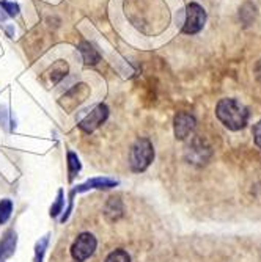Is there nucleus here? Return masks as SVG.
<instances>
[{"label": "nucleus", "mask_w": 261, "mask_h": 262, "mask_svg": "<svg viewBox=\"0 0 261 262\" xmlns=\"http://www.w3.org/2000/svg\"><path fill=\"white\" fill-rule=\"evenodd\" d=\"M7 33H8V36H13V33H14V29H13V27H7Z\"/></svg>", "instance_id": "nucleus-22"}, {"label": "nucleus", "mask_w": 261, "mask_h": 262, "mask_svg": "<svg viewBox=\"0 0 261 262\" xmlns=\"http://www.w3.org/2000/svg\"><path fill=\"white\" fill-rule=\"evenodd\" d=\"M79 51H81V54H82V57H84L85 64L93 66V64H96V63L101 60L99 52H98L96 49H94L93 44H90L88 41H82V42L79 44Z\"/></svg>", "instance_id": "nucleus-11"}, {"label": "nucleus", "mask_w": 261, "mask_h": 262, "mask_svg": "<svg viewBox=\"0 0 261 262\" xmlns=\"http://www.w3.org/2000/svg\"><path fill=\"white\" fill-rule=\"evenodd\" d=\"M154 159V148L148 138H138L129 151V166L134 173L145 171Z\"/></svg>", "instance_id": "nucleus-2"}, {"label": "nucleus", "mask_w": 261, "mask_h": 262, "mask_svg": "<svg viewBox=\"0 0 261 262\" xmlns=\"http://www.w3.org/2000/svg\"><path fill=\"white\" fill-rule=\"evenodd\" d=\"M0 262H5V259H4L2 256H0Z\"/></svg>", "instance_id": "nucleus-23"}, {"label": "nucleus", "mask_w": 261, "mask_h": 262, "mask_svg": "<svg viewBox=\"0 0 261 262\" xmlns=\"http://www.w3.org/2000/svg\"><path fill=\"white\" fill-rule=\"evenodd\" d=\"M217 120L230 130H241L249 121V110L236 99H222L216 107Z\"/></svg>", "instance_id": "nucleus-1"}, {"label": "nucleus", "mask_w": 261, "mask_h": 262, "mask_svg": "<svg viewBox=\"0 0 261 262\" xmlns=\"http://www.w3.org/2000/svg\"><path fill=\"white\" fill-rule=\"evenodd\" d=\"M123 213V204L118 198H110L107 206H106V215L109 220H118Z\"/></svg>", "instance_id": "nucleus-13"}, {"label": "nucleus", "mask_w": 261, "mask_h": 262, "mask_svg": "<svg viewBox=\"0 0 261 262\" xmlns=\"http://www.w3.org/2000/svg\"><path fill=\"white\" fill-rule=\"evenodd\" d=\"M81 168H82V165H81V160H79L77 154H74L73 151H69L68 152V174H69L68 179H69V182L77 176Z\"/></svg>", "instance_id": "nucleus-14"}, {"label": "nucleus", "mask_w": 261, "mask_h": 262, "mask_svg": "<svg viewBox=\"0 0 261 262\" xmlns=\"http://www.w3.org/2000/svg\"><path fill=\"white\" fill-rule=\"evenodd\" d=\"M109 116V108L106 104H98L94 105L85 116H82L79 120V127L85 132V134H91L93 130H96Z\"/></svg>", "instance_id": "nucleus-6"}, {"label": "nucleus", "mask_w": 261, "mask_h": 262, "mask_svg": "<svg viewBox=\"0 0 261 262\" xmlns=\"http://www.w3.org/2000/svg\"><path fill=\"white\" fill-rule=\"evenodd\" d=\"M68 63L66 61H63V60H58V61H55L54 64H52V68L47 71V74H49V79H51V82H52V85H55V83H58L66 74H68Z\"/></svg>", "instance_id": "nucleus-12"}, {"label": "nucleus", "mask_w": 261, "mask_h": 262, "mask_svg": "<svg viewBox=\"0 0 261 262\" xmlns=\"http://www.w3.org/2000/svg\"><path fill=\"white\" fill-rule=\"evenodd\" d=\"M96 245V237L90 232H82L77 235V239L74 241L73 247H71V256L74 257L76 262H84L94 253Z\"/></svg>", "instance_id": "nucleus-5"}, {"label": "nucleus", "mask_w": 261, "mask_h": 262, "mask_svg": "<svg viewBox=\"0 0 261 262\" xmlns=\"http://www.w3.org/2000/svg\"><path fill=\"white\" fill-rule=\"evenodd\" d=\"M253 138H255L256 146L261 148V121H258V123L253 126Z\"/></svg>", "instance_id": "nucleus-20"}, {"label": "nucleus", "mask_w": 261, "mask_h": 262, "mask_svg": "<svg viewBox=\"0 0 261 262\" xmlns=\"http://www.w3.org/2000/svg\"><path fill=\"white\" fill-rule=\"evenodd\" d=\"M87 96H88V86L85 83H79L65 94L60 101V105L65 107L68 112H71V110H74L79 104H82Z\"/></svg>", "instance_id": "nucleus-7"}, {"label": "nucleus", "mask_w": 261, "mask_h": 262, "mask_svg": "<svg viewBox=\"0 0 261 262\" xmlns=\"http://www.w3.org/2000/svg\"><path fill=\"white\" fill-rule=\"evenodd\" d=\"M195 118L191 113H178L175 116V121H173V127H175V137L178 140H186L189 135H191L195 129Z\"/></svg>", "instance_id": "nucleus-8"}, {"label": "nucleus", "mask_w": 261, "mask_h": 262, "mask_svg": "<svg viewBox=\"0 0 261 262\" xmlns=\"http://www.w3.org/2000/svg\"><path fill=\"white\" fill-rule=\"evenodd\" d=\"M16 244H17V235L13 229H8L2 241H0V256H2L4 259L10 257L14 254V250H16Z\"/></svg>", "instance_id": "nucleus-10"}, {"label": "nucleus", "mask_w": 261, "mask_h": 262, "mask_svg": "<svg viewBox=\"0 0 261 262\" xmlns=\"http://www.w3.org/2000/svg\"><path fill=\"white\" fill-rule=\"evenodd\" d=\"M49 234L43 235L41 239L35 244V257H33V262H43V257H44V253H46V248L49 245Z\"/></svg>", "instance_id": "nucleus-15"}, {"label": "nucleus", "mask_w": 261, "mask_h": 262, "mask_svg": "<svg viewBox=\"0 0 261 262\" xmlns=\"http://www.w3.org/2000/svg\"><path fill=\"white\" fill-rule=\"evenodd\" d=\"M205 22H206V11L203 10V7L192 2L184 10V20L181 30L186 35H195L205 27Z\"/></svg>", "instance_id": "nucleus-3"}, {"label": "nucleus", "mask_w": 261, "mask_h": 262, "mask_svg": "<svg viewBox=\"0 0 261 262\" xmlns=\"http://www.w3.org/2000/svg\"><path fill=\"white\" fill-rule=\"evenodd\" d=\"M11 212H13V201L5 198L0 201V225H4L10 220L11 217Z\"/></svg>", "instance_id": "nucleus-16"}, {"label": "nucleus", "mask_w": 261, "mask_h": 262, "mask_svg": "<svg viewBox=\"0 0 261 262\" xmlns=\"http://www.w3.org/2000/svg\"><path fill=\"white\" fill-rule=\"evenodd\" d=\"M7 17H8V14H7V13H5V11L2 10V7H0V22H4V20H5Z\"/></svg>", "instance_id": "nucleus-21"}, {"label": "nucleus", "mask_w": 261, "mask_h": 262, "mask_svg": "<svg viewBox=\"0 0 261 262\" xmlns=\"http://www.w3.org/2000/svg\"><path fill=\"white\" fill-rule=\"evenodd\" d=\"M0 7H2V10L8 16H11V17L19 14V5L14 4V2H8V0H0Z\"/></svg>", "instance_id": "nucleus-19"}, {"label": "nucleus", "mask_w": 261, "mask_h": 262, "mask_svg": "<svg viewBox=\"0 0 261 262\" xmlns=\"http://www.w3.org/2000/svg\"><path fill=\"white\" fill-rule=\"evenodd\" d=\"M106 262H131V256L122 250V248H118V250H113L107 257H106Z\"/></svg>", "instance_id": "nucleus-17"}, {"label": "nucleus", "mask_w": 261, "mask_h": 262, "mask_svg": "<svg viewBox=\"0 0 261 262\" xmlns=\"http://www.w3.org/2000/svg\"><path fill=\"white\" fill-rule=\"evenodd\" d=\"M186 156H187L189 162L197 163V165H203V163H206L208 157L211 156V151L202 140L197 138L191 143V146H187Z\"/></svg>", "instance_id": "nucleus-9"}, {"label": "nucleus", "mask_w": 261, "mask_h": 262, "mask_svg": "<svg viewBox=\"0 0 261 262\" xmlns=\"http://www.w3.org/2000/svg\"><path fill=\"white\" fill-rule=\"evenodd\" d=\"M63 204H65V193H63V190H58L57 200H55V203H54L52 207H51V217H52V219L58 217V213L63 210Z\"/></svg>", "instance_id": "nucleus-18"}, {"label": "nucleus", "mask_w": 261, "mask_h": 262, "mask_svg": "<svg viewBox=\"0 0 261 262\" xmlns=\"http://www.w3.org/2000/svg\"><path fill=\"white\" fill-rule=\"evenodd\" d=\"M116 185H118V181L109 179V178H93V179L85 181L84 184H79L73 192L69 193V206L65 212V215L60 219L62 223H65L69 219V213H71V210H73V198L76 193H82V192H87V190H107V188H113Z\"/></svg>", "instance_id": "nucleus-4"}]
</instances>
